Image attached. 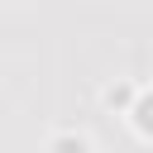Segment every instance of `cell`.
Masks as SVG:
<instances>
[{"label":"cell","mask_w":153,"mask_h":153,"mask_svg":"<svg viewBox=\"0 0 153 153\" xmlns=\"http://www.w3.org/2000/svg\"><path fill=\"white\" fill-rule=\"evenodd\" d=\"M57 153H81V139L76 143H57Z\"/></svg>","instance_id":"obj_1"}]
</instances>
